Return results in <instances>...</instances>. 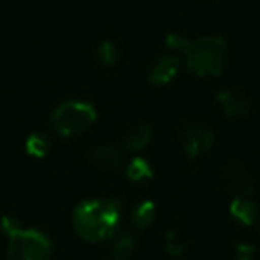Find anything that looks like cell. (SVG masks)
<instances>
[{
    "mask_svg": "<svg viewBox=\"0 0 260 260\" xmlns=\"http://www.w3.org/2000/svg\"><path fill=\"white\" fill-rule=\"evenodd\" d=\"M168 47L184 52L187 66L198 77H217L228 62V43L219 36L187 40L182 34L171 32L166 38Z\"/></svg>",
    "mask_w": 260,
    "mask_h": 260,
    "instance_id": "obj_1",
    "label": "cell"
},
{
    "mask_svg": "<svg viewBox=\"0 0 260 260\" xmlns=\"http://www.w3.org/2000/svg\"><path fill=\"white\" fill-rule=\"evenodd\" d=\"M121 219L118 200H84L73 210V228L87 242H100L111 237Z\"/></svg>",
    "mask_w": 260,
    "mask_h": 260,
    "instance_id": "obj_2",
    "label": "cell"
},
{
    "mask_svg": "<svg viewBox=\"0 0 260 260\" xmlns=\"http://www.w3.org/2000/svg\"><path fill=\"white\" fill-rule=\"evenodd\" d=\"M2 232L8 237L9 260H50L52 242L43 232L25 228L16 219L4 216L0 221Z\"/></svg>",
    "mask_w": 260,
    "mask_h": 260,
    "instance_id": "obj_3",
    "label": "cell"
},
{
    "mask_svg": "<svg viewBox=\"0 0 260 260\" xmlns=\"http://www.w3.org/2000/svg\"><path fill=\"white\" fill-rule=\"evenodd\" d=\"M96 121V109L87 102L70 100L52 112L50 125L62 138H79Z\"/></svg>",
    "mask_w": 260,
    "mask_h": 260,
    "instance_id": "obj_4",
    "label": "cell"
},
{
    "mask_svg": "<svg viewBox=\"0 0 260 260\" xmlns=\"http://www.w3.org/2000/svg\"><path fill=\"white\" fill-rule=\"evenodd\" d=\"M219 184L232 198H251L256 192V180L242 160H230L219 171Z\"/></svg>",
    "mask_w": 260,
    "mask_h": 260,
    "instance_id": "obj_5",
    "label": "cell"
},
{
    "mask_svg": "<svg viewBox=\"0 0 260 260\" xmlns=\"http://www.w3.org/2000/svg\"><path fill=\"white\" fill-rule=\"evenodd\" d=\"M178 143L189 159H198L214 145V130L202 119H189L178 130Z\"/></svg>",
    "mask_w": 260,
    "mask_h": 260,
    "instance_id": "obj_6",
    "label": "cell"
},
{
    "mask_svg": "<svg viewBox=\"0 0 260 260\" xmlns=\"http://www.w3.org/2000/svg\"><path fill=\"white\" fill-rule=\"evenodd\" d=\"M125 153L126 152L121 148V145H102L87 153V162L100 173H114L121 168Z\"/></svg>",
    "mask_w": 260,
    "mask_h": 260,
    "instance_id": "obj_7",
    "label": "cell"
},
{
    "mask_svg": "<svg viewBox=\"0 0 260 260\" xmlns=\"http://www.w3.org/2000/svg\"><path fill=\"white\" fill-rule=\"evenodd\" d=\"M217 104L226 118L244 119L251 114V98L246 91L226 89L217 94Z\"/></svg>",
    "mask_w": 260,
    "mask_h": 260,
    "instance_id": "obj_8",
    "label": "cell"
},
{
    "mask_svg": "<svg viewBox=\"0 0 260 260\" xmlns=\"http://www.w3.org/2000/svg\"><path fill=\"white\" fill-rule=\"evenodd\" d=\"M178 59L175 55H164L152 62L148 70V82L153 86H166L177 77Z\"/></svg>",
    "mask_w": 260,
    "mask_h": 260,
    "instance_id": "obj_9",
    "label": "cell"
},
{
    "mask_svg": "<svg viewBox=\"0 0 260 260\" xmlns=\"http://www.w3.org/2000/svg\"><path fill=\"white\" fill-rule=\"evenodd\" d=\"M150 139H152V128H150V125L139 123V125L132 126L125 134V138L121 141V148L130 153L141 152V150L146 148Z\"/></svg>",
    "mask_w": 260,
    "mask_h": 260,
    "instance_id": "obj_10",
    "label": "cell"
},
{
    "mask_svg": "<svg viewBox=\"0 0 260 260\" xmlns=\"http://www.w3.org/2000/svg\"><path fill=\"white\" fill-rule=\"evenodd\" d=\"M230 214L235 221L244 226H251L258 221V210L256 205L249 198H234L230 203Z\"/></svg>",
    "mask_w": 260,
    "mask_h": 260,
    "instance_id": "obj_11",
    "label": "cell"
},
{
    "mask_svg": "<svg viewBox=\"0 0 260 260\" xmlns=\"http://www.w3.org/2000/svg\"><path fill=\"white\" fill-rule=\"evenodd\" d=\"M157 216V207L152 200H143L138 207L134 209V214H132V223L138 230H145L150 224L155 221Z\"/></svg>",
    "mask_w": 260,
    "mask_h": 260,
    "instance_id": "obj_12",
    "label": "cell"
},
{
    "mask_svg": "<svg viewBox=\"0 0 260 260\" xmlns=\"http://www.w3.org/2000/svg\"><path fill=\"white\" fill-rule=\"evenodd\" d=\"M136 251V237L132 234H121L111 246V260H130Z\"/></svg>",
    "mask_w": 260,
    "mask_h": 260,
    "instance_id": "obj_13",
    "label": "cell"
},
{
    "mask_svg": "<svg viewBox=\"0 0 260 260\" xmlns=\"http://www.w3.org/2000/svg\"><path fill=\"white\" fill-rule=\"evenodd\" d=\"M119 57H121V50H119V47L114 43V41L105 40L98 45L96 61L100 62L104 68H111V66H114L116 62L119 61Z\"/></svg>",
    "mask_w": 260,
    "mask_h": 260,
    "instance_id": "obj_14",
    "label": "cell"
},
{
    "mask_svg": "<svg viewBox=\"0 0 260 260\" xmlns=\"http://www.w3.org/2000/svg\"><path fill=\"white\" fill-rule=\"evenodd\" d=\"M189 249V241L184 235V232L178 228H171L166 234V251L171 256H182Z\"/></svg>",
    "mask_w": 260,
    "mask_h": 260,
    "instance_id": "obj_15",
    "label": "cell"
},
{
    "mask_svg": "<svg viewBox=\"0 0 260 260\" xmlns=\"http://www.w3.org/2000/svg\"><path fill=\"white\" fill-rule=\"evenodd\" d=\"M153 170L150 166V162L143 157H134L126 166V178L132 182H143L152 178Z\"/></svg>",
    "mask_w": 260,
    "mask_h": 260,
    "instance_id": "obj_16",
    "label": "cell"
},
{
    "mask_svg": "<svg viewBox=\"0 0 260 260\" xmlns=\"http://www.w3.org/2000/svg\"><path fill=\"white\" fill-rule=\"evenodd\" d=\"M25 150L30 157L43 159L50 152V139L45 134H30L25 141Z\"/></svg>",
    "mask_w": 260,
    "mask_h": 260,
    "instance_id": "obj_17",
    "label": "cell"
},
{
    "mask_svg": "<svg viewBox=\"0 0 260 260\" xmlns=\"http://www.w3.org/2000/svg\"><path fill=\"white\" fill-rule=\"evenodd\" d=\"M255 256V248L251 244H239L235 248V260H253Z\"/></svg>",
    "mask_w": 260,
    "mask_h": 260,
    "instance_id": "obj_18",
    "label": "cell"
},
{
    "mask_svg": "<svg viewBox=\"0 0 260 260\" xmlns=\"http://www.w3.org/2000/svg\"><path fill=\"white\" fill-rule=\"evenodd\" d=\"M258 235H260V217H258Z\"/></svg>",
    "mask_w": 260,
    "mask_h": 260,
    "instance_id": "obj_19",
    "label": "cell"
}]
</instances>
